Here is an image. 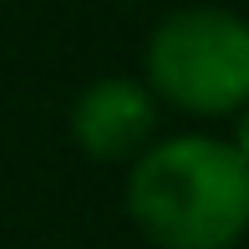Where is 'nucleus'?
Returning a JSON list of instances; mask_svg holds the SVG:
<instances>
[{
	"label": "nucleus",
	"instance_id": "nucleus-1",
	"mask_svg": "<svg viewBox=\"0 0 249 249\" xmlns=\"http://www.w3.org/2000/svg\"><path fill=\"white\" fill-rule=\"evenodd\" d=\"M122 209L158 249H234L249 229V153L209 127L158 132L127 163Z\"/></svg>",
	"mask_w": 249,
	"mask_h": 249
},
{
	"label": "nucleus",
	"instance_id": "nucleus-2",
	"mask_svg": "<svg viewBox=\"0 0 249 249\" xmlns=\"http://www.w3.org/2000/svg\"><path fill=\"white\" fill-rule=\"evenodd\" d=\"M142 87L194 122H229L249 107V26L229 5H178L148 31Z\"/></svg>",
	"mask_w": 249,
	"mask_h": 249
},
{
	"label": "nucleus",
	"instance_id": "nucleus-3",
	"mask_svg": "<svg viewBox=\"0 0 249 249\" xmlns=\"http://www.w3.org/2000/svg\"><path fill=\"white\" fill-rule=\"evenodd\" d=\"M158 122H163V107L142 87V76H117V71L87 82L66 112V132H71L76 153L112 168H127L148 148L158 138Z\"/></svg>",
	"mask_w": 249,
	"mask_h": 249
}]
</instances>
